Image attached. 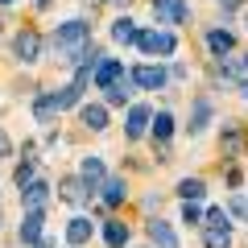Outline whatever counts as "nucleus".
<instances>
[{
    "mask_svg": "<svg viewBox=\"0 0 248 248\" xmlns=\"http://www.w3.org/2000/svg\"><path fill=\"white\" fill-rule=\"evenodd\" d=\"M207 248H232V228H228V215L223 207H211L207 211Z\"/></svg>",
    "mask_w": 248,
    "mask_h": 248,
    "instance_id": "1",
    "label": "nucleus"
},
{
    "mask_svg": "<svg viewBox=\"0 0 248 248\" xmlns=\"http://www.w3.org/2000/svg\"><path fill=\"white\" fill-rule=\"evenodd\" d=\"M153 17H157V25H182L190 17V9L182 0H153Z\"/></svg>",
    "mask_w": 248,
    "mask_h": 248,
    "instance_id": "2",
    "label": "nucleus"
},
{
    "mask_svg": "<svg viewBox=\"0 0 248 248\" xmlns=\"http://www.w3.org/2000/svg\"><path fill=\"white\" fill-rule=\"evenodd\" d=\"M137 46H141L145 54H174V33L170 29H149V33H141L137 37Z\"/></svg>",
    "mask_w": 248,
    "mask_h": 248,
    "instance_id": "3",
    "label": "nucleus"
},
{
    "mask_svg": "<svg viewBox=\"0 0 248 248\" xmlns=\"http://www.w3.org/2000/svg\"><path fill=\"white\" fill-rule=\"evenodd\" d=\"M46 203H50V186L46 182H25L21 186V207H25V211H46Z\"/></svg>",
    "mask_w": 248,
    "mask_h": 248,
    "instance_id": "4",
    "label": "nucleus"
},
{
    "mask_svg": "<svg viewBox=\"0 0 248 248\" xmlns=\"http://www.w3.org/2000/svg\"><path fill=\"white\" fill-rule=\"evenodd\" d=\"M37 54H42V33H37V29H21L17 33V58L21 62H37Z\"/></svg>",
    "mask_w": 248,
    "mask_h": 248,
    "instance_id": "5",
    "label": "nucleus"
},
{
    "mask_svg": "<svg viewBox=\"0 0 248 248\" xmlns=\"http://www.w3.org/2000/svg\"><path fill=\"white\" fill-rule=\"evenodd\" d=\"M120 75H124V62H120V58H99V66L91 71V79H95L99 87H112Z\"/></svg>",
    "mask_w": 248,
    "mask_h": 248,
    "instance_id": "6",
    "label": "nucleus"
},
{
    "mask_svg": "<svg viewBox=\"0 0 248 248\" xmlns=\"http://www.w3.org/2000/svg\"><path fill=\"white\" fill-rule=\"evenodd\" d=\"M166 79H170V75L161 71V66H137V71H133V83H141L145 91H157V87H166Z\"/></svg>",
    "mask_w": 248,
    "mask_h": 248,
    "instance_id": "7",
    "label": "nucleus"
},
{
    "mask_svg": "<svg viewBox=\"0 0 248 248\" xmlns=\"http://www.w3.org/2000/svg\"><path fill=\"white\" fill-rule=\"evenodd\" d=\"M112 37H116L120 46H137L141 29H137V21H133V17H116V21H112Z\"/></svg>",
    "mask_w": 248,
    "mask_h": 248,
    "instance_id": "8",
    "label": "nucleus"
},
{
    "mask_svg": "<svg viewBox=\"0 0 248 248\" xmlns=\"http://www.w3.org/2000/svg\"><path fill=\"white\" fill-rule=\"evenodd\" d=\"M91 240V219H83V215H75L71 223H66V244L71 248H83Z\"/></svg>",
    "mask_w": 248,
    "mask_h": 248,
    "instance_id": "9",
    "label": "nucleus"
},
{
    "mask_svg": "<svg viewBox=\"0 0 248 248\" xmlns=\"http://www.w3.org/2000/svg\"><path fill=\"white\" fill-rule=\"evenodd\" d=\"M58 190H62V199H66V203H75V207H79V203H87V190H91V186L83 182V178H62V186H58Z\"/></svg>",
    "mask_w": 248,
    "mask_h": 248,
    "instance_id": "10",
    "label": "nucleus"
},
{
    "mask_svg": "<svg viewBox=\"0 0 248 248\" xmlns=\"http://www.w3.org/2000/svg\"><path fill=\"white\" fill-rule=\"evenodd\" d=\"M149 240H153L157 248H178L174 228H170V223H161V219H149Z\"/></svg>",
    "mask_w": 248,
    "mask_h": 248,
    "instance_id": "11",
    "label": "nucleus"
},
{
    "mask_svg": "<svg viewBox=\"0 0 248 248\" xmlns=\"http://www.w3.org/2000/svg\"><path fill=\"white\" fill-rule=\"evenodd\" d=\"M149 120H153V112H149V108H141V104H137L133 112H128V141H137V137H145V128H149Z\"/></svg>",
    "mask_w": 248,
    "mask_h": 248,
    "instance_id": "12",
    "label": "nucleus"
},
{
    "mask_svg": "<svg viewBox=\"0 0 248 248\" xmlns=\"http://www.w3.org/2000/svg\"><path fill=\"white\" fill-rule=\"evenodd\" d=\"M79 116H83V124H87L91 133H104V128H108V108L104 104H87Z\"/></svg>",
    "mask_w": 248,
    "mask_h": 248,
    "instance_id": "13",
    "label": "nucleus"
},
{
    "mask_svg": "<svg viewBox=\"0 0 248 248\" xmlns=\"http://www.w3.org/2000/svg\"><path fill=\"white\" fill-rule=\"evenodd\" d=\"M42 240V211H25V223H21V244H37Z\"/></svg>",
    "mask_w": 248,
    "mask_h": 248,
    "instance_id": "14",
    "label": "nucleus"
},
{
    "mask_svg": "<svg viewBox=\"0 0 248 248\" xmlns=\"http://www.w3.org/2000/svg\"><path fill=\"white\" fill-rule=\"evenodd\" d=\"M207 120H211V104H207V99H195V112H190V124H186V128H190V137L203 133Z\"/></svg>",
    "mask_w": 248,
    "mask_h": 248,
    "instance_id": "15",
    "label": "nucleus"
},
{
    "mask_svg": "<svg viewBox=\"0 0 248 248\" xmlns=\"http://www.w3.org/2000/svg\"><path fill=\"white\" fill-rule=\"evenodd\" d=\"M79 178L91 186V190H95V186L104 182V161H99V157H83V170H79Z\"/></svg>",
    "mask_w": 248,
    "mask_h": 248,
    "instance_id": "16",
    "label": "nucleus"
},
{
    "mask_svg": "<svg viewBox=\"0 0 248 248\" xmlns=\"http://www.w3.org/2000/svg\"><path fill=\"white\" fill-rule=\"evenodd\" d=\"M232 46H236V42H232V33H228V29H211V33H207V50H211L215 58H223V54H228Z\"/></svg>",
    "mask_w": 248,
    "mask_h": 248,
    "instance_id": "17",
    "label": "nucleus"
},
{
    "mask_svg": "<svg viewBox=\"0 0 248 248\" xmlns=\"http://www.w3.org/2000/svg\"><path fill=\"white\" fill-rule=\"evenodd\" d=\"M58 112H62V108H58V95H37V104H33V116H37L42 124H50Z\"/></svg>",
    "mask_w": 248,
    "mask_h": 248,
    "instance_id": "18",
    "label": "nucleus"
},
{
    "mask_svg": "<svg viewBox=\"0 0 248 248\" xmlns=\"http://www.w3.org/2000/svg\"><path fill=\"white\" fill-rule=\"evenodd\" d=\"M178 195H182L186 203H199V199L207 195V186H203V178H182V182H178Z\"/></svg>",
    "mask_w": 248,
    "mask_h": 248,
    "instance_id": "19",
    "label": "nucleus"
},
{
    "mask_svg": "<svg viewBox=\"0 0 248 248\" xmlns=\"http://www.w3.org/2000/svg\"><path fill=\"white\" fill-rule=\"evenodd\" d=\"M104 240H108L112 248H124V244H128V228H124L120 219H108V223H104Z\"/></svg>",
    "mask_w": 248,
    "mask_h": 248,
    "instance_id": "20",
    "label": "nucleus"
},
{
    "mask_svg": "<svg viewBox=\"0 0 248 248\" xmlns=\"http://www.w3.org/2000/svg\"><path fill=\"white\" fill-rule=\"evenodd\" d=\"M128 87H133V79H128V75H120V79H116L112 87H104V91H108V104H116V108H120L124 99L133 95V91H128Z\"/></svg>",
    "mask_w": 248,
    "mask_h": 248,
    "instance_id": "21",
    "label": "nucleus"
},
{
    "mask_svg": "<svg viewBox=\"0 0 248 248\" xmlns=\"http://www.w3.org/2000/svg\"><path fill=\"white\" fill-rule=\"evenodd\" d=\"M124 195H128V186H124V178H108V182H104V203H108V207L124 203Z\"/></svg>",
    "mask_w": 248,
    "mask_h": 248,
    "instance_id": "22",
    "label": "nucleus"
},
{
    "mask_svg": "<svg viewBox=\"0 0 248 248\" xmlns=\"http://www.w3.org/2000/svg\"><path fill=\"white\" fill-rule=\"evenodd\" d=\"M170 133H174V116H170V112H157V116H153V141L166 145Z\"/></svg>",
    "mask_w": 248,
    "mask_h": 248,
    "instance_id": "23",
    "label": "nucleus"
},
{
    "mask_svg": "<svg viewBox=\"0 0 248 248\" xmlns=\"http://www.w3.org/2000/svg\"><path fill=\"white\" fill-rule=\"evenodd\" d=\"M223 153H228V157H236V153H240V133H236V128L223 133Z\"/></svg>",
    "mask_w": 248,
    "mask_h": 248,
    "instance_id": "24",
    "label": "nucleus"
},
{
    "mask_svg": "<svg viewBox=\"0 0 248 248\" xmlns=\"http://www.w3.org/2000/svg\"><path fill=\"white\" fill-rule=\"evenodd\" d=\"M17 182H21V186L33 182V161H21V166H17Z\"/></svg>",
    "mask_w": 248,
    "mask_h": 248,
    "instance_id": "25",
    "label": "nucleus"
},
{
    "mask_svg": "<svg viewBox=\"0 0 248 248\" xmlns=\"http://www.w3.org/2000/svg\"><path fill=\"white\" fill-rule=\"evenodd\" d=\"M199 219H203V211H199L195 203H186L182 207V223H199Z\"/></svg>",
    "mask_w": 248,
    "mask_h": 248,
    "instance_id": "26",
    "label": "nucleus"
},
{
    "mask_svg": "<svg viewBox=\"0 0 248 248\" xmlns=\"http://www.w3.org/2000/svg\"><path fill=\"white\" fill-rule=\"evenodd\" d=\"M228 75H248V54L240 62H228Z\"/></svg>",
    "mask_w": 248,
    "mask_h": 248,
    "instance_id": "27",
    "label": "nucleus"
},
{
    "mask_svg": "<svg viewBox=\"0 0 248 248\" xmlns=\"http://www.w3.org/2000/svg\"><path fill=\"white\" fill-rule=\"evenodd\" d=\"M4 153H9V137L0 133V157H4Z\"/></svg>",
    "mask_w": 248,
    "mask_h": 248,
    "instance_id": "28",
    "label": "nucleus"
},
{
    "mask_svg": "<svg viewBox=\"0 0 248 248\" xmlns=\"http://www.w3.org/2000/svg\"><path fill=\"white\" fill-rule=\"evenodd\" d=\"M219 4L223 9H240V0H219Z\"/></svg>",
    "mask_w": 248,
    "mask_h": 248,
    "instance_id": "29",
    "label": "nucleus"
},
{
    "mask_svg": "<svg viewBox=\"0 0 248 248\" xmlns=\"http://www.w3.org/2000/svg\"><path fill=\"white\" fill-rule=\"evenodd\" d=\"M33 248H54V244H50V240H46V236H42V240H37V244H33Z\"/></svg>",
    "mask_w": 248,
    "mask_h": 248,
    "instance_id": "30",
    "label": "nucleus"
},
{
    "mask_svg": "<svg viewBox=\"0 0 248 248\" xmlns=\"http://www.w3.org/2000/svg\"><path fill=\"white\" fill-rule=\"evenodd\" d=\"M240 95H244V99H248V83H244V87H240Z\"/></svg>",
    "mask_w": 248,
    "mask_h": 248,
    "instance_id": "31",
    "label": "nucleus"
},
{
    "mask_svg": "<svg viewBox=\"0 0 248 248\" xmlns=\"http://www.w3.org/2000/svg\"><path fill=\"white\" fill-rule=\"evenodd\" d=\"M0 4H13V0H0Z\"/></svg>",
    "mask_w": 248,
    "mask_h": 248,
    "instance_id": "32",
    "label": "nucleus"
},
{
    "mask_svg": "<svg viewBox=\"0 0 248 248\" xmlns=\"http://www.w3.org/2000/svg\"><path fill=\"white\" fill-rule=\"evenodd\" d=\"M42 4H46V0H42Z\"/></svg>",
    "mask_w": 248,
    "mask_h": 248,
    "instance_id": "33",
    "label": "nucleus"
}]
</instances>
